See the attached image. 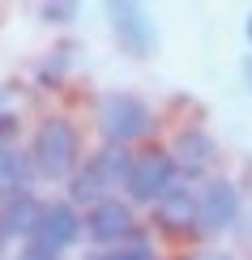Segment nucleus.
I'll return each instance as SVG.
<instances>
[{
	"instance_id": "nucleus-1",
	"label": "nucleus",
	"mask_w": 252,
	"mask_h": 260,
	"mask_svg": "<svg viewBox=\"0 0 252 260\" xmlns=\"http://www.w3.org/2000/svg\"><path fill=\"white\" fill-rule=\"evenodd\" d=\"M30 167H35L43 179L77 175V128L64 120V115H51V120L39 124L35 145H30Z\"/></svg>"
},
{
	"instance_id": "nucleus-2",
	"label": "nucleus",
	"mask_w": 252,
	"mask_h": 260,
	"mask_svg": "<svg viewBox=\"0 0 252 260\" xmlns=\"http://www.w3.org/2000/svg\"><path fill=\"white\" fill-rule=\"evenodd\" d=\"M150 107L137 99V94H124V90H107L98 99V128L111 145H128V141L146 137L150 133Z\"/></svg>"
},
{
	"instance_id": "nucleus-3",
	"label": "nucleus",
	"mask_w": 252,
	"mask_h": 260,
	"mask_svg": "<svg viewBox=\"0 0 252 260\" xmlns=\"http://www.w3.org/2000/svg\"><path fill=\"white\" fill-rule=\"evenodd\" d=\"M128 167H133V158H128L124 145H107V149H98V154L77 171V175H73V188H69L73 201H86V205L107 201L103 192H107V188H120V183L128 179Z\"/></svg>"
},
{
	"instance_id": "nucleus-4",
	"label": "nucleus",
	"mask_w": 252,
	"mask_h": 260,
	"mask_svg": "<svg viewBox=\"0 0 252 260\" xmlns=\"http://www.w3.org/2000/svg\"><path fill=\"white\" fill-rule=\"evenodd\" d=\"M171 183H175L171 149H141V154H133V167H128V179H124L133 201H158Z\"/></svg>"
},
{
	"instance_id": "nucleus-5",
	"label": "nucleus",
	"mask_w": 252,
	"mask_h": 260,
	"mask_svg": "<svg viewBox=\"0 0 252 260\" xmlns=\"http://www.w3.org/2000/svg\"><path fill=\"white\" fill-rule=\"evenodd\" d=\"M239 222V192L231 179H210L197 192V231L201 235H222Z\"/></svg>"
},
{
	"instance_id": "nucleus-6",
	"label": "nucleus",
	"mask_w": 252,
	"mask_h": 260,
	"mask_svg": "<svg viewBox=\"0 0 252 260\" xmlns=\"http://www.w3.org/2000/svg\"><path fill=\"white\" fill-rule=\"evenodd\" d=\"M107 17H111V30L120 39V47L128 51V56H150L158 43V30L154 21L146 17V9L133 5V0H111L107 5Z\"/></svg>"
},
{
	"instance_id": "nucleus-7",
	"label": "nucleus",
	"mask_w": 252,
	"mask_h": 260,
	"mask_svg": "<svg viewBox=\"0 0 252 260\" xmlns=\"http://www.w3.org/2000/svg\"><path fill=\"white\" fill-rule=\"evenodd\" d=\"M77 235H81V218H77V209H73V205H64V201H47V205L39 209V222H35V235H30V243L60 252V247H69Z\"/></svg>"
},
{
	"instance_id": "nucleus-8",
	"label": "nucleus",
	"mask_w": 252,
	"mask_h": 260,
	"mask_svg": "<svg viewBox=\"0 0 252 260\" xmlns=\"http://www.w3.org/2000/svg\"><path fill=\"white\" fill-rule=\"evenodd\" d=\"M86 231H90L94 243H120V239L133 235V213H128L124 201L107 197V201L90 205V213H86Z\"/></svg>"
},
{
	"instance_id": "nucleus-9",
	"label": "nucleus",
	"mask_w": 252,
	"mask_h": 260,
	"mask_svg": "<svg viewBox=\"0 0 252 260\" xmlns=\"http://www.w3.org/2000/svg\"><path fill=\"white\" fill-rule=\"evenodd\" d=\"M154 218L162 231H197V192L184 183H171L154 201Z\"/></svg>"
},
{
	"instance_id": "nucleus-10",
	"label": "nucleus",
	"mask_w": 252,
	"mask_h": 260,
	"mask_svg": "<svg viewBox=\"0 0 252 260\" xmlns=\"http://www.w3.org/2000/svg\"><path fill=\"white\" fill-rule=\"evenodd\" d=\"M171 158H175V167H184V171L210 167V158H214V137L201 133V128H184V133L171 141Z\"/></svg>"
},
{
	"instance_id": "nucleus-11",
	"label": "nucleus",
	"mask_w": 252,
	"mask_h": 260,
	"mask_svg": "<svg viewBox=\"0 0 252 260\" xmlns=\"http://www.w3.org/2000/svg\"><path fill=\"white\" fill-rule=\"evenodd\" d=\"M39 209L43 205L35 197H9L5 209H0V222H5V235H35V222H39Z\"/></svg>"
},
{
	"instance_id": "nucleus-12",
	"label": "nucleus",
	"mask_w": 252,
	"mask_h": 260,
	"mask_svg": "<svg viewBox=\"0 0 252 260\" xmlns=\"http://www.w3.org/2000/svg\"><path fill=\"white\" fill-rule=\"evenodd\" d=\"M30 154H17V149H0V197H21L30 179Z\"/></svg>"
},
{
	"instance_id": "nucleus-13",
	"label": "nucleus",
	"mask_w": 252,
	"mask_h": 260,
	"mask_svg": "<svg viewBox=\"0 0 252 260\" xmlns=\"http://www.w3.org/2000/svg\"><path fill=\"white\" fill-rule=\"evenodd\" d=\"M90 260H154V252L133 243V247H116V252H103V256H90Z\"/></svg>"
},
{
	"instance_id": "nucleus-14",
	"label": "nucleus",
	"mask_w": 252,
	"mask_h": 260,
	"mask_svg": "<svg viewBox=\"0 0 252 260\" xmlns=\"http://www.w3.org/2000/svg\"><path fill=\"white\" fill-rule=\"evenodd\" d=\"M43 17H47V21H73V17H77V5H69V0L43 5Z\"/></svg>"
},
{
	"instance_id": "nucleus-15",
	"label": "nucleus",
	"mask_w": 252,
	"mask_h": 260,
	"mask_svg": "<svg viewBox=\"0 0 252 260\" xmlns=\"http://www.w3.org/2000/svg\"><path fill=\"white\" fill-rule=\"evenodd\" d=\"M17 260H60V252H51V247H39V243H26L17 252Z\"/></svg>"
},
{
	"instance_id": "nucleus-16",
	"label": "nucleus",
	"mask_w": 252,
	"mask_h": 260,
	"mask_svg": "<svg viewBox=\"0 0 252 260\" xmlns=\"http://www.w3.org/2000/svg\"><path fill=\"white\" fill-rule=\"evenodd\" d=\"M17 133V120L13 115H0V149H9V137Z\"/></svg>"
},
{
	"instance_id": "nucleus-17",
	"label": "nucleus",
	"mask_w": 252,
	"mask_h": 260,
	"mask_svg": "<svg viewBox=\"0 0 252 260\" xmlns=\"http://www.w3.org/2000/svg\"><path fill=\"white\" fill-rule=\"evenodd\" d=\"M188 260H231V256H222V252H197V256H188Z\"/></svg>"
},
{
	"instance_id": "nucleus-18",
	"label": "nucleus",
	"mask_w": 252,
	"mask_h": 260,
	"mask_svg": "<svg viewBox=\"0 0 252 260\" xmlns=\"http://www.w3.org/2000/svg\"><path fill=\"white\" fill-rule=\"evenodd\" d=\"M244 77H248V85H252V56L244 60Z\"/></svg>"
},
{
	"instance_id": "nucleus-19",
	"label": "nucleus",
	"mask_w": 252,
	"mask_h": 260,
	"mask_svg": "<svg viewBox=\"0 0 252 260\" xmlns=\"http://www.w3.org/2000/svg\"><path fill=\"white\" fill-rule=\"evenodd\" d=\"M244 30H248V43H252V17H248V26H244Z\"/></svg>"
},
{
	"instance_id": "nucleus-20",
	"label": "nucleus",
	"mask_w": 252,
	"mask_h": 260,
	"mask_svg": "<svg viewBox=\"0 0 252 260\" xmlns=\"http://www.w3.org/2000/svg\"><path fill=\"white\" fill-rule=\"evenodd\" d=\"M0 243H5V222H0Z\"/></svg>"
}]
</instances>
